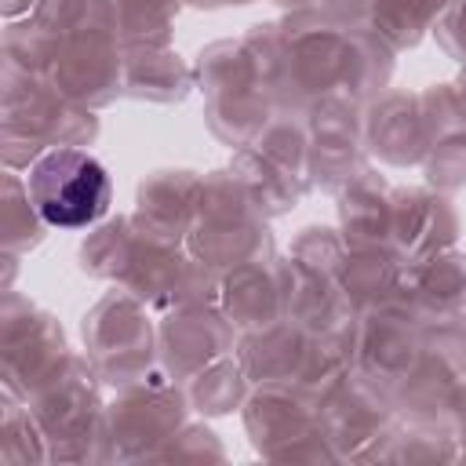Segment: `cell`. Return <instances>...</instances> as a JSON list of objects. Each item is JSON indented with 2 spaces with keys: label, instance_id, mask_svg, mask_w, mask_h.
<instances>
[{
  "label": "cell",
  "instance_id": "6da1fadb",
  "mask_svg": "<svg viewBox=\"0 0 466 466\" xmlns=\"http://www.w3.org/2000/svg\"><path fill=\"white\" fill-rule=\"evenodd\" d=\"M29 200L47 226L76 229L106 215L109 175L80 149H51L29 171Z\"/></svg>",
  "mask_w": 466,
  "mask_h": 466
}]
</instances>
